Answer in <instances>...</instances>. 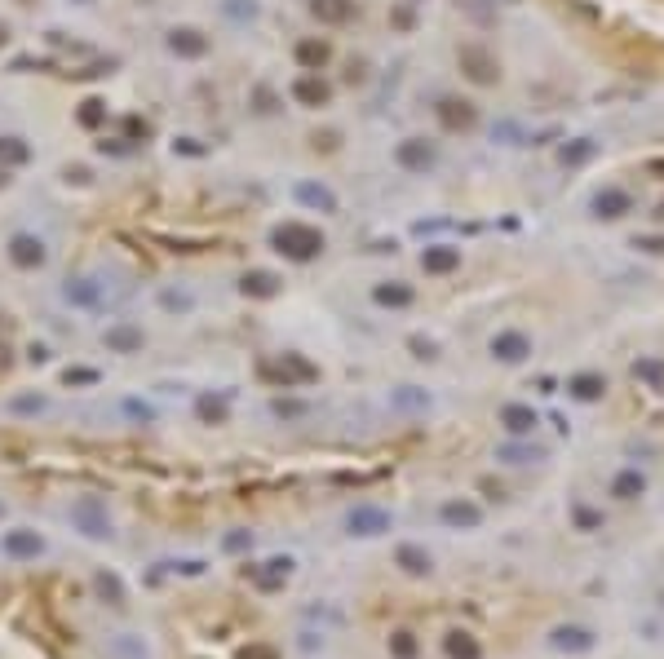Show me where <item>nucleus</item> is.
<instances>
[{"mask_svg": "<svg viewBox=\"0 0 664 659\" xmlns=\"http://www.w3.org/2000/svg\"><path fill=\"white\" fill-rule=\"evenodd\" d=\"M576 394L580 398H594L598 394V381H589V376H585V381H576Z\"/></svg>", "mask_w": 664, "mask_h": 659, "instance_id": "obj_17", "label": "nucleus"}, {"mask_svg": "<svg viewBox=\"0 0 664 659\" xmlns=\"http://www.w3.org/2000/svg\"><path fill=\"white\" fill-rule=\"evenodd\" d=\"M0 155L14 159V164H23V159H27V146L18 142V137H5V142H0Z\"/></svg>", "mask_w": 664, "mask_h": 659, "instance_id": "obj_12", "label": "nucleus"}, {"mask_svg": "<svg viewBox=\"0 0 664 659\" xmlns=\"http://www.w3.org/2000/svg\"><path fill=\"white\" fill-rule=\"evenodd\" d=\"M169 45H173L177 53H191V58H195V53H204V49H209V40L199 36V31H173V36H169Z\"/></svg>", "mask_w": 664, "mask_h": 659, "instance_id": "obj_3", "label": "nucleus"}, {"mask_svg": "<svg viewBox=\"0 0 664 659\" xmlns=\"http://www.w3.org/2000/svg\"><path fill=\"white\" fill-rule=\"evenodd\" d=\"M275 244H279V252H288V257H297V262H306V257H315L319 248H324V235L310 230V226L288 222V226L275 230Z\"/></svg>", "mask_w": 664, "mask_h": 659, "instance_id": "obj_1", "label": "nucleus"}, {"mask_svg": "<svg viewBox=\"0 0 664 659\" xmlns=\"http://www.w3.org/2000/svg\"><path fill=\"white\" fill-rule=\"evenodd\" d=\"M456 266V252L452 248H434V252H426V270H452Z\"/></svg>", "mask_w": 664, "mask_h": 659, "instance_id": "obj_8", "label": "nucleus"}, {"mask_svg": "<svg viewBox=\"0 0 664 659\" xmlns=\"http://www.w3.org/2000/svg\"><path fill=\"white\" fill-rule=\"evenodd\" d=\"M111 345H120V350H129V345H137V332H129V328H120V332H111Z\"/></svg>", "mask_w": 664, "mask_h": 659, "instance_id": "obj_15", "label": "nucleus"}, {"mask_svg": "<svg viewBox=\"0 0 664 659\" xmlns=\"http://www.w3.org/2000/svg\"><path fill=\"white\" fill-rule=\"evenodd\" d=\"M399 159H404V164H412V168H421V164H430V159H434V146H426V142H408L404 151H399Z\"/></svg>", "mask_w": 664, "mask_h": 659, "instance_id": "obj_6", "label": "nucleus"}, {"mask_svg": "<svg viewBox=\"0 0 664 659\" xmlns=\"http://www.w3.org/2000/svg\"><path fill=\"white\" fill-rule=\"evenodd\" d=\"M594 208H598L602 217H620V213L629 208V199L620 195V191H607V195H598V199H594Z\"/></svg>", "mask_w": 664, "mask_h": 659, "instance_id": "obj_4", "label": "nucleus"}, {"mask_svg": "<svg viewBox=\"0 0 664 659\" xmlns=\"http://www.w3.org/2000/svg\"><path fill=\"white\" fill-rule=\"evenodd\" d=\"M80 119H85V124H98V119H102V111H98V102H85V111H80Z\"/></svg>", "mask_w": 664, "mask_h": 659, "instance_id": "obj_16", "label": "nucleus"}, {"mask_svg": "<svg viewBox=\"0 0 664 659\" xmlns=\"http://www.w3.org/2000/svg\"><path fill=\"white\" fill-rule=\"evenodd\" d=\"M315 14L328 23H341V18H350V0H315Z\"/></svg>", "mask_w": 664, "mask_h": 659, "instance_id": "obj_5", "label": "nucleus"}, {"mask_svg": "<svg viewBox=\"0 0 664 659\" xmlns=\"http://www.w3.org/2000/svg\"><path fill=\"white\" fill-rule=\"evenodd\" d=\"M500 358H522L527 354V341H522V336H496V345H492Z\"/></svg>", "mask_w": 664, "mask_h": 659, "instance_id": "obj_7", "label": "nucleus"}, {"mask_svg": "<svg viewBox=\"0 0 664 659\" xmlns=\"http://www.w3.org/2000/svg\"><path fill=\"white\" fill-rule=\"evenodd\" d=\"M376 296H381V301H386V306H404V301H408L412 292H408V288H381Z\"/></svg>", "mask_w": 664, "mask_h": 659, "instance_id": "obj_14", "label": "nucleus"}, {"mask_svg": "<svg viewBox=\"0 0 664 659\" xmlns=\"http://www.w3.org/2000/svg\"><path fill=\"white\" fill-rule=\"evenodd\" d=\"M0 45H5V27H0Z\"/></svg>", "mask_w": 664, "mask_h": 659, "instance_id": "obj_19", "label": "nucleus"}, {"mask_svg": "<svg viewBox=\"0 0 664 659\" xmlns=\"http://www.w3.org/2000/svg\"><path fill=\"white\" fill-rule=\"evenodd\" d=\"M505 421H510L514 434H522V429H532V425H536V416H532V412H522V407H510V412H505Z\"/></svg>", "mask_w": 664, "mask_h": 659, "instance_id": "obj_10", "label": "nucleus"}, {"mask_svg": "<svg viewBox=\"0 0 664 659\" xmlns=\"http://www.w3.org/2000/svg\"><path fill=\"white\" fill-rule=\"evenodd\" d=\"M9 248H14V262L18 266H40V262H45V244L31 239V235H18Z\"/></svg>", "mask_w": 664, "mask_h": 659, "instance_id": "obj_2", "label": "nucleus"}, {"mask_svg": "<svg viewBox=\"0 0 664 659\" xmlns=\"http://www.w3.org/2000/svg\"><path fill=\"white\" fill-rule=\"evenodd\" d=\"M248 288H253V292H270V274H253Z\"/></svg>", "mask_w": 664, "mask_h": 659, "instance_id": "obj_18", "label": "nucleus"}, {"mask_svg": "<svg viewBox=\"0 0 664 659\" xmlns=\"http://www.w3.org/2000/svg\"><path fill=\"white\" fill-rule=\"evenodd\" d=\"M297 195L306 199V204H319V208H332V195L324 186H297Z\"/></svg>", "mask_w": 664, "mask_h": 659, "instance_id": "obj_9", "label": "nucleus"}, {"mask_svg": "<svg viewBox=\"0 0 664 659\" xmlns=\"http://www.w3.org/2000/svg\"><path fill=\"white\" fill-rule=\"evenodd\" d=\"M297 97H306V102H324L328 89H324V85H315V80H301V85H297Z\"/></svg>", "mask_w": 664, "mask_h": 659, "instance_id": "obj_11", "label": "nucleus"}, {"mask_svg": "<svg viewBox=\"0 0 664 659\" xmlns=\"http://www.w3.org/2000/svg\"><path fill=\"white\" fill-rule=\"evenodd\" d=\"M324 58H328V45H315V40L301 45V63H324Z\"/></svg>", "mask_w": 664, "mask_h": 659, "instance_id": "obj_13", "label": "nucleus"}]
</instances>
